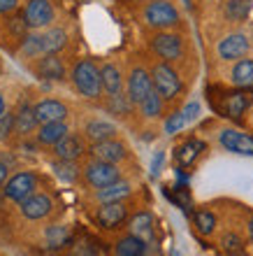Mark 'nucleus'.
Masks as SVG:
<instances>
[{"label": "nucleus", "instance_id": "1", "mask_svg": "<svg viewBox=\"0 0 253 256\" xmlns=\"http://www.w3.org/2000/svg\"><path fill=\"white\" fill-rule=\"evenodd\" d=\"M72 82L81 96H86V98H98V96H100L102 77L93 61L84 58V61L77 63L72 70Z\"/></svg>", "mask_w": 253, "mask_h": 256}, {"label": "nucleus", "instance_id": "2", "mask_svg": "<svg viewBox=\"0 0 253 256\" xmlns=\"http://www.w3.org/2000/svg\"><path fill=\"white\" fill-rule=\"evenodd\" d=\"M144 21L151 28H172L179 21V12L170 0H151L144 10Z\"/></svg>", "mask_w": 253, "mask_h": 256}, {"label": "nucleus", "instance_id": "3", "mask_svg": "<svg viewBox=\"0 0 253 256\" xmlns=\"http://www.w3.org/2000/svg\"><path fill=\"white\" fill-rule=\"evenodd\" d=\"M151 80H153V88H156V91H158L165 100H172V98H177V96H179L181 80H179V74L174 72L167 63H158V66H153Z\"/></svg>", "mask_w": 253, "mask_h": 256}, {"label": "nucleus", "instance_id": "4", "mask_svg": "<svg viewBox=\"0 0 253 256\" xmlns=\"http://www.w3.org/2000/svg\"><path fill=\"white\" fill-rule=\"evenodd\" d=\"M121 172L116 168V163H107V161H98L95 158L93 163H88L86 168V182L95 189H102V186H109V184L119 182Z\"/></svg>", "mask_w": 253, "mask_h": 256}, {"label": "nucleus", "instance_id": "5", "mask_svg": "<svg viewBox=\"0 0 253 256\" xmlns=\"http://www.w3.org/2000/svg\"><path fill=\"white\" fill-rule=\"evenodd\" d=\"M151 91H153L151 74L144 68H135L133 72H130V77H128V100L140 105Z\"/></svg>", "mask_w": 253, "mask_h": 256}, {"label": "nucleus", "instance_id": "6", "mask_svg": "<svg viewBox=\"0 0 253 256\" xmlns=\"http://www.w3.org/2000/svg\"><path fill=\"white\" fill-rule=\"evenodd\" d=\"M151 47L163 61H177V58H181V54H184L181 38L174 33H158L151 40Z\"/></svg>", "mask_w": 253, "mask_h": 256}, {"label": "nucleus", "instance_id": "7", "mask_svg": "<svg viewBox=\"0 0 253 256\" xmlns=\"http://www.w3.org/2000/svg\"><path fill=\"white\" fill-rule=\"evenodd\" d=\"M33 189H35V175H30V172H19V175H14L12 180H7L5 196L9 200L23 202L28 196H33Z\"/></svg>", "mask_w": 253, "mask_h": 256}, {"label": "nucleus", "instance_id": "8", "mask_svg": "<svg viewBox=\"0 0 253 256\" xmlns=\"http://www.w3.org/2000/svg\"><path fill=\"white\" fill-rule=\"evenodd\" d=\"M219 140L228 152H235V154H242V156H253V138L251 135L233 130V128H226V130H221Z\"/></svg>", "mask_w": 253, "mask_h": 256}, {"label": "nucleus", "instance_id": "9", "mask_svg": "<svg viewBox=\"0 0 253 256\" xmlns=\"http://www.w3.org/2000/svg\"><path fill=\"white\" fill-rule=\"evenodd\" d=\"M23 16L30 28H44L53 21V7L49 0H30Z\"/></svg>", "mask_w": 253, "mask_h": 256}, {"label": "nucleus", "instance_id": "10", "mask_svg": "<svg viewBox=\"0 0 253 256\" xmlns=\"http://www.w3.org/2000/svg\"><path fill=\"white\" fill-rule=\"evenodd\" d=\"M91 154L98 158V161H107V163H119L126 158V144L119 140H102V142H93L91 147Z\"/></svg>", "mask_w": 253, "mask_h": 256}, {"label": "nucleus", "instance_id": "11", "mask_svg": "<svg viewBox=\"0 0 253 256\" xmlns=\"http://www.w3.org/2000/svg\"><path fill=\"white\" fill-rule=\"evenodd\" d=\"M126 216H128V210L119 200V202H102V208L98 210L95 219H98V224L102 228H119L121 224L126 222Z\"/></svg>", "mask_w": 253, "mask_h": 256}, {"label": "nucleus", "instance_id": "12", "mask_svg": "<svg viewBox=\"0 0 253 256\" xmlns=\"http://www.w3.org/2000/svg\"><path fill=\"white\" fill-rule=\"evenodd\" d=\"M249 52V38L247 35H228L219 42V56L226 58V61H237Z\"/></svg>", "mask_w": 253, "mask_h": 256}, {"label": "nucleus", "instance_id": "13", "mask_svg": "<svg viewBox=\"0 0 253 256\" xmlns=\"http://www.w3.org/2000/svg\"><path fill=\"white\" fill-rule=\"evenodd\" d=\"M51 198L44 194H33L21 202V212L26 219H44L51 212Z\"/></svg>", "mask_w": 253, "mask_h": 256}, {"label": "nucleus", "instance_id": "14", "mask_svg": "<svg viewBox=\"0 0 253 256\" xmlns=\"http://www.w3.org/2000/svg\"><path fill=\"white\" fill-rule=\"evenodd\" d=\"M35 116L37 124H51V122H63L67 116V108L58 100H40L35 105Z\"/></svg>", "mask_w": 253, "mask_h": 256}, {"label": "nucleus", "instance_id": "15", "mask_svg": "<svg viewBox=\"0 0 253 256\" xmlns=\"http://www.w3.org/2000/svg\"><path fill=\"white\" fill-rule=\"evenodd\" d=\"M114 254L116 256H144L147 254V240L140 236H135V233H130V236L121 238L119 242H116Z\"/></svg>", "mask_w": 253, "mask_h": 256}, {"label": "nucleus", "instance_id": "16", "mask_svg": "<svg viewBox=\"0 0 253 256\" xmlns=\"http://www.w3.org/2000/svg\"><path fill=\"white\" fill-rule=\"evenodd\" d=\"M37 74L44 77V80H63L65 77V66L56 54H47L37 63Z\"/></svg>", "mask_w": 253, "mask_h": 256}, {"label": "nucleus", "instance_id": "17", "mask_svg": "<svg viewBox=\"0 0 253 256\" xmlns=\"http://www.w3.org/2000/svg\"><path fill=\"white\" fill-rule=\"evenodd\" d=\"M84 154V142L74 135H65L63 140L56 144V156L60 161H77Z\"/></svg>", "mask_w": 253, "mask_h": 256}, {"label": "nucleus", "instance_id": "18", "mask_svg": "<svg viewBox=\"0 0 253 256\" xmlns=\"http://www.w3.org/2000/svg\"><path fill=\"white\" fill-rule=\"evenodd\" d=\"M67 135V126L63 122H51V124H42L40 126V133H37V140L42 144H58L63 138Z\"/></svg>", "mask_w": 253, "mask_h": 256}, {"label": "nucleus", "instance_id": "19", "mask_svg": "<svg viewBox=\"0 0 253 256\" xmlns=\"http://www.w3.org/2000/svg\"><path fill=\"white\" fill-rule=\"evenodd\" d=\"M37 126V116H35V108H30L28 102H23L19 112L14 114V130L16 133H30Z\"/></svg>", "mask_w": 253, "mask_h": 256}, {"label": "nucleus", "instance_id": "20", "mask_svg": "<svg viewBox=\"0 0 253 256\" xmlns=\"http://www.w3.org/2000/svg\"><path fill=\"white\" fill-rule=\"evenodd\" d=\"M249 102H251V96H247V94H228L223 98V110H226L228 116L240 119L244 114V110L249 108Z\"/></svg>", "mask_w": 253, "mask_h": 256}, {"label": "nucleus", "instance_id": "21", "mask_svg": "<svg viewBox=\"0 0 253 256\" xmlns=\"http://www.w3.org/2000/svg\"><path fill=\"white\" fill-rule=\"evenodd\" d=\"M100 77H102V88H105L107 94H109V96L121 94V86H123V82H121L119 68L112 66V63H107V66H102Z\"/></svg>", "mask_w": 253, "mask_h": 256}, {"label": "nucleus", "instance_id": "22", "mask_svg": "<svg viewBox=\"0 0 253 256\" xmlns=\"http://www.w3.org/2000/svg\"><path fill=\"white\" fill-rule=\"evenodd\" d=\"M114 133H116V126L109 122H102V119H95V122L86 124V138L93 142L109 140V138H114Z\"/></svg>", "mask_w": 253, "mask_h": 256}, {"label": "nucleus", "instance_id": "23", "mask_svg": "<svg viewBox=\"0 0 253 256\" xmlns=\"http://www.w3.org/2000/svg\"><path fill=\"white\" fill-rule=\"evenodd\" d=\"M126 196H130V184L119 180V182L109 184V186H102V189L98 191V200L100 202H119V200H123Z\"/></svg>", "mask_w": 253, "mask_h": 256}, {"label": "nucleus", "instance_id": "24", "mask_svg": "<svg viewBox=\"0 0 253 256\" xmlns=\"http://www.w3.org/2000/svg\"><path fill=\"white\" fill-rule=\"evenodd\" d=\"M42 44H44V56L56 54L67 44V35L63 28H51L47 33H42Z\"/></svg>", "mask_w": 253, "mask_h": 256}, {"label": "nucleus", "instance_id": "25", "mask_svg": "<svg viewBox=\"0 0 253 256\" xmlns=\"http://www.w3.org/2000/svg\"><path fill=\"white\" fill-rule=\"evenodd\" d=\"M202 149H205V142L202 140H188L186 144H181V147L177 149V161H179L181 166H191V163L200 156Z\"/></svg>", "mask_w": 253, "mask_h": 256}, {"label": "nucleus", "instance_id": "26", "mask_svg": "<svg viewBox=\"0 0 253 256\" xmlns=\"http://www.w3.org/2000/svg\"><path fill=\"white\" fill-rule=\"evenodd\" d=\"M233 82L237 86H253V61L244 58V61H237V66L233 68Z\"/></svg>", "mask_w": 253, "mask_h": 256}, {"label": "nucleus", "instance_id": "27", "mask_svg": "<svg viewBox=\"0 0 253 256\" xmlns=\"http://www.w3.org/2000/svg\"><path fill=\"white\" fill-rule=\"evenodd\" d=\"M253 0H230L226 5V16L230 21H244L251 14Z\"/></svg>", "mask_w": 253, "mask_h": 256}, {"label": "nucleus", "instance_id": "28", "mask_svg": "<svg viewBox=\"0 0 253 256\" xmlns=\"http://www.w3.org/2000/svg\"><path fill=\"white\" fill-rule=\"evenodd\" d=\"M151 226H153V216L149 212H140V214H135L130 219V233L144 238V240L151 236Z\"/></svg>", "mask_w": 253, "mask_h": 256}, {"label": "nucleus", "instance_id": "29", "mask_svg": "<svg viewBox=\"0 0 253 256\" xmlns=\"http://www.w3.org/2000/svg\"><path fill=\"white\" fill-rule=\"evenodd\" d=\"M140 108H142V114H144V116H158L160 110H163V96L153 88L151 94H149L147 98L140 102Z\"/></svg>", "mask_w": 253, "mask_h": 256}, {"label": "nucleus", "instance_id": "30", "mask_svg": "<svg viewBox=\"0 0 253 256\" xmlns=\"http://www.w3.org/2000/svg\"><path fill=\"white\" fill-rule=\"evenodd\" d=\"M21 52L23 56H30V58H37V56H44V44H42V33L40 35H28L23 44H21Z\"/></svg>", "mask_w": 253, "mask_h": 256}, {"label": "nucleus", "instance_id": "31", "mask_svg": "<svg viewBox=\"0 0 253 256\" xmlns=\"http://www.w3.org/2000/svg\"><path fill=\"white\" fill-rule=\"evenodd\" d=\"M70 230L65 228V226H51V228L47 230V242L49 247H65V244H70Z\"/></svg>", "mask_w": 253, "mask_h": 256}, {"label": "nucleus", "instance_id": "32", "mask_svg": "<svg viewBox=\"0 0 253 256\" xmlns=\"http://www.w3.org/2000/svg\"><path fill=\"white\" fill-rule=\"evenodd\" d=\"M195 226H198L202 236H209L216 228V216L212 212H207V210H200V212H195Z\"/></svg>", "mask_w": 253, "mask_h": 256}, {"label": "nucleus", "instance_id": "33", "mask_svg": "<svg viewBox=\"0 0 253 256\" xmlns=\"http://www.w3.org/2000/svg\"><path fill=\"white\" fill-rule=\"evenodd\" d=\"M53 172H56V177L58 180H63V182H74L77 180V168L72 166V161H60L53 166Z\"/></svg>", "mask_w": 253, "mask_h": 256}, {"label": "nucleus", "instance_id": "34", "mask_svg": "<svg viewBox=\"0 0 253 256\" xmlns=\"http://www.w3.org/2000/svg\"><path fill=\"white\" fill-rule=\"evenodd\" d=\"M167 196H170V198H172V200L177 202L181 210L191 208V196H188V189H184V186H174V194H170V191H167Z\"/></svg>", "mask_w": 253, "mask_h": 256}, {"label": "nucleus", "instance_id": "35", "mask_svg": "<svg viewBox=\"0 0 253 256\" xmlns=\"http://www.w3.org/2000/svg\"><path fill=\"white\" fill-rule=\"evenodd\" d=\"M72 256H105V254L93 242H77V247L72 250Z\"/></svg>", "mask_w": 253, "mask_h": 256}, {"label": "nucleus", "instance_id": "36", "mask_svg": "<svg viewBox=\"0 0 253 256\" xmlns=\"http://www.w3.org/2000/svg\"><path fill=\"white\" fill-rule=\"evenodd\" d=\"M184 124H186L184 112H177V114H172L165 122V133H177V130H181V128H184Z\"/></svg>", "mask_w": 253, "mask_h": 256}, {"label": "nucleus", "instance_id": "37", "mask_svg": "<svg viewBox=\"0 0 253 256\" xmlns=\"http://www.w3.org/2000/svg\"><path fill=\"white\" fill-rule=\"evenodd\" d=\"M223 247L228 252H240L242 250V240L237 236H226L223 238Z\"/></svg>", "mask_w": 253, "mask_h": 256}, {"label": "nucleus", "instance_id": "38", "mask_svg": "<svg viewBox=\"0 0 253 256\" xmlns=\"http://www.w3.org/2000/svg\"><path fill=\"white\" fill-rule=\"evenodd\" d=\"M128 102H130V100H128ZM128 102L121 98V94H116V96H112V102H109V108L116 110V112H123V114H126V112H128Z\"/></svg>", "mask_w": 253, "mask_h": 256}, {"label": "nucleus", "instance_id": "39", "mask_svg": "<svg viewBox=\"0 0 253 256\" xmlns=\"http://www.w3.org/2000/svg\"><path fill=\"white\" fill-rule=\"evenodd\" d=\"M9 128H14V114H7L5 116V124H0V140L9 135Z\"/></svg>", "mask_w": 253, "mask_h": 256}, {"label": "nucleus", "instance_id": "40", "mask_svg": "<svg viewBox=\"0 0 253 256\" xmlns=\"http://www.w3.org/2000/svg\"><path fill=\"white\" fill-rule=\"evenodd\" d=\"M198 112H200V105H198V102H188L186 108H184V116H186V122L195 119V116H198Z\"/></svg>", "mask_w": 253, "mask_h": 256}, {"label": "nucleus", "instance_id": "41", "mask_svg": "<svg viewBox=\"0 0 253 256\" xmlns=\"http://www.w3.org/2000/svg\"><path fill=\"white\" fill-rule=\"evenodd\" d=\"M16 5H19V0H0V16L16 10Z\"/></svg>", "mask_w": 253, "mask_h": 256}, {"label": "nucleus", "instance_id": "42", "mask_svg": "<svg viewBox=\"0 0 253 256\" xmlns=\"http://www.w3.org/2000/svg\"><path fill=\"white\" fill-rule=\"evenodd\" d=\"M160 163H163V154H158V156H156V158H153V166H151V172H153V175H156V172H158Z\"/></svg>", "mask_w": 253, "mask_h": 256}, {"label": "nucleus", "instance_id": "43", "mask_svg": "<svg viewBox=\"0 0 253 256\" xmlns=\"http://www.w3.org/2000/svg\"><path fill=\"white\" fill-rule=\"evenodd\" d=\"M5 180H7V166L5 163H0V186L5 184Z\"/></svg>", "mask_w": 253, "mask_h": 256}, {"label": "nucleus", "instance_id": "44", "mask_svg": "<svg viewBox=\"0 0 253 256\" xmlns=\"http://www.w3.org/2000/svg\"><path fill=\"white\" fill-rule=\"evenodd\" d=\"M0 114H5V98H2V94H0Z\"/></svg>", "mask_w": 253, "mask_h": 256}, {"label": "nucleus", "instance_id": "45", "mask_svg": "<svg viewBox=\"0 0 253 256\" xmlns=\"http://www.w3.org/2000/svg\"><path fill=\"white\" fill-rule=\"evenodd\" d=\"M249 238H251V240H253V216H251V219H249Z\"/></svg>", "mask_w": 253, "mask_h": 256}, {"label": "nucleus", "instance_id": "46", "mask_svg": "<svg viewBox=\"0 0 253 256\" xmlns=\"http://www.w3.org/2000/svg\"><path fill=\"white\" fill-rule=\"evenodd\" d=\"M230 256H249V254H244V252L240 250V252H233V254H230Z\"/></svg>", "mask_w": 253, "mask_h": 256}, {"label": "nucleus", "instance_id": "47", "mask_svg": "<svg viewBox=\"0 0 253 256\" xmlns=\"http://www.w3.org/2000/svg\"><path fill=\"white\" fill-rule=\"evenodd\" d=\"M137 2H142V0H137Z\"/></svg>", "mask_w": 253, "mask_h": 256}]
</instances>
